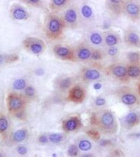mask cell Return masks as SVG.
Listing matches in <instances>:
<instances>
[{
	"mask_svg": "<svg viewBox=\"0 0 140 157\" xmlns=\"http://www.w3.org/2000/svg\"><path fill=\"white\" fill-rule=\"evenodd\" d=\"M39 141L41 143H46L48 142V139L46 136H41L40 138Z\"/></svg>",
	"mask_w": 140,
	"mask_h": 157,
	"instance_id": "36",
	"label": "cell"
},
{
	"mask_svg": "<svg viewBox=\"0 0 140 157\" xmlns=\"http://www.w3.org/2000/svg\"><path fill=\"white\" fill-rule=\"evenodd\" d=\"M89 135H92V136H93V138H96V137H97V136H98V134L97 133H95V132H94V133H93V132H89Z\"/></svg>",
	"mask_w": 140,
	"mask_h": 157,
	"instance_id": "40",
	"label": "cell"
},
{
	"mask_svg": "<svg viewBox=\"0 0 140 157\" xmlns=\"http://www.w3.org/2000/svg\"><path fill=\"white\" fill-rule=\"evenodd\" d=\"M113 73L117 77H123L126 75L127 70L124 67L117 66L113 69Z\"/></svg>",
	"mask_w": 140,
	"mask_h": 157,
	"instance_id": "12",
	"label": "cell"
},
{
	"mask_svg": "<svg viewBox=\"0 0 140 157\" xmlns=\"http://www.w3.org/2000/svg\"><path fill=\"white\" fill-rule=\"evenodd\" d=\"M122 102L126 105H133L136 102V98L132 94H125L122 98Z\"/></svg>",
	"mask_w": 140,
	"mask_h": 157,
	"instance_id": "13",
	"label": "cell"
},
{
	"mask_svg": "<svg viewBox=\"0 0 140 157\" xmlns=\"http://www.w3.org/2000/svg\"><path fill=\"white\" fill-rule=\"evenodd\" d=\"M3 58L1 55H0V64H1L3 61Z\"/></svg>",
	"mask_w": 140,
	"mask_h": 157,
	"instance_id": "41",
	"label": "cell"
},
{
	"mask_svg": "<svg viewBox=\"0 0 140 157\" xmlns=\"http://www.w3.org/2000/svg\"><path fill=\"white\" fill-rule=\"evenodd\" d=\"M7 126L8 124L7 119L3 118L0 119V131L3 132L5 130L7 129Z\"/></svg>",
	"mask_w": 140,
	"mask_h": 157,
	"instance_id": "29",
	"label": "cell"
},
{
	"mask_svg": "<svg viewBox=\"0 0 140 157\" xmlns=\"http://www.w3.org/2000/svg\"><path fill=\"white\" fill-rule=\"evenodd\" d=\"M68 0H51L50 8L53 11H59L66 6Z\"/></svg>",
	"mask_w": 140,
	"mask_h": 157,
	"instance_id": "6",
	"label": "cell"
},
{
	"mask_svg": "<svg viewBox=\"0 0 140 157\" xmlns=\"http://www.w3.org/2000/svg\"><path fill=\"white\" fill-rule=\"evenodd\" d=\"M26 137V132L23 130H19L17 131L14 134V138L16 141H23Z\"/></svg>",
	"mask_w": 140,
	"mask_h": 157,
	"instance_id": "22",
	"label": "cell"
},
{
	"mask_svg": "<svg viewBox=\"0 0 140 157\" xmlns=\"http://www.w3.org/2000/svg\"><path fill=\"white\" fill-rule=\"evenodd\" d=\"M110 1L113 4H119V3H121L122 0H110Z\"/></svg>",
	"mask_w": 140,
	"mask_h": 157,
	"instance_id": "39",
	"label": "cell"
},
{
	"mask_svg": "<svg viewBox=\"0 0 140 157\" xmlns=\"http://www.w3.org/2000/svg\"><path fill=\"white\" fill-rule=\"evenodd\" d=\"M22 101L18 97H12L9 101V106L11 109H18L21 107Z\"/></svg>",
	"mask_w": 140,
	"mask_h": 157,
	"instance_id": "10",
	"label": "cell"
},
{
	"mask_svg": "<svg viewBox=\"0 0 140 157\" xmlns=\"http://www.w3.org/2000/svg\"><path fill=\"white\" fill-rule=\"evenodd\" d=\"M105 103H106V100L102 98H97L95 101V104L97 106H102L105 104Z\"/></svg>",
	"mask_w": 140,
	"mask_h": 157,
	"instance_id": "35",
	"label": "cell"
},
{
	"mask_svg": "<svg viewBox=\"0 0 140 157\" xmlns=\"http://www.w3.org/2000/svg\"><path fill=\"white\" fill-rule=\"evenodd\" d=\"M50 139L52 143H57L62 140V136L61 135L58 134H53L50 136Z\"/></svg>",
	"mask_w": 140,
	"mask_h": 157,
	"instance_id": "27",
	"label": "cell"
},
{
	"mask_svg": "<svg viewBox=\"0 0 140 157\" xmlns=\"http://www.w3.org/2000/svg\"><path fill=\"white\" fill-rule=\"evenodd\" d=\"M10 14L12 19L14 21H26L30 17L27 10L18 3L12 5L10 9Z\"/></svg>",
	"mask_w": 140,
	"mask_h": 157,
	"instance_id": "3",
	"label": "cell"
},
{
	"mask_svg": "<svg viewBox=\"0 0 140 157\" xmlns=\"http://www.w3.org/2000/svg\"><path fill=\"white\" fill-rule=\"evenodd\" d=\"M54 52L55 55L62 58H69L72 56L71 50L62 46H56L54 48Z\"/></svg>",
	"mask_w": 140,
	"mask_h": 157,
	"instance_id": "5",
	"label": "cell"
},
{
	"mask_svg": "<svg viewBox=\"0 0 140 157\" xmlns=\"http://www.w3.org/2000/svg\"><path fill=\"white\" fill-rule=\"evenodd\" d=\"M114 122V118L112 115L109 112L104 113L102 117V123L105 126H110Z\"/></svg>",
	"mask_w": 140,
	"mask_h": 157,
	"instance_id": "8",
	"label": "cell"
},
{
	"mask_svg": "<svg viewBox=\"0 0 140 157\" xmlns=\"http://www.w3.org/2000/svg\"><path fill=\"white\" fill-rule=\"evenodd\" d=\"M102 88V85L100 83H95L94 85V88L95 90H100Z\"/></svg>",
	"mask_w": 140,
	"mask_h": 157,
	"instance_id": "38",
	"label": "cell"
},
{
	"mask_svg": "<svg viewBox=\"0 0 140 157\" xmlns=\"http://www.w3.org/2000/svg\"><path fill=\"white\" fill-rule=\"evenodd\" d=\"M139 54L136 52H130L128 55V58L131 62H136L139 60Z\"/></svg>",
	"mask_w": 140,
	"mask_h": 157,
	"instance_id": "26",
	"label": "cell"
},
{
	"mask_svg": "<svg viewBox=\"0 0 140 157\" xmlns=\"http://www.w3.org/2000/svg\"><path fill=\"white\" fill-rule=\"evenodd\" d=\"M85 77L89 80H96L99 79L100 77V75L96 70H89L86 72Z\"/></svg>",
	"mask_w": 140,
	"mask_h": 157,
	"instance_id": "14",
	"label": "cell"
},
{
	"mask_svg": "<svg viewBox=\"0 0 140 157\" xmlns=\"http://www.w3.org/2000/svg\"><path fill=\"white\" fill-rule=\"evenodd\" d=\"M35 73H36L37 75H39V76H41V75H43L44 74V71L43 69L40 68L37 69L36 71H35Z\"/></svg>",
	"mask_w": 140,
	"mask_h": 157,
	"instance_id": "37",
	"label": "cell"
},
{
	"mask_svg": "<svg viewBox=\"0 0 140 157\" xmlns=\"http://www.w3.org/2000/svg\"><path fill=\"white\" fill-rule=\"evenodd\" d=\"M27 149L24 147H20L18 148V152L20 155H25L27 153Z\"/></svg>",
	"mask_w": 140,
	"mask_h": 157,
	"instance_id": "34",
	"label": "cell"
},
{
	"mask_svg": "<svg viewBox=\"0 0 140 157\" xmlns=\"http://www.w3.org/2000/svg\"><path fill=\"white\" fill-rule=\"evenodd\" d=\"M128 75L132 77H138L140 75V69L136 66H131L129 67L128 70Z\"/></svg>",
	"mask_w": 140,
	"mask_h": 157,
	"instance_id": "18",
	"label": "cell"
},
{
	"mask_svg": "<svg viewBox=\"0 0 140 157\" xmlns=\"http://www.w3.org/2000/svg\"><path fill=\"white\" fill-rule=\"evenodd\" d=\"M63 19L55 14H48L44 20V30L46 37L50 39H56L62 34L65 27Z\"/></svg>",
	"mask_w": 140,
	"mask_h": 157,
	"instance_id": "1",
	"label": "cell"
},
{
	"mask_svg": "<svg viewBox=\"0 0 140 157\" xmlns=\"http://www.w3.org/2000/svg\"><path fill=\"white\" fill-rule=\"evenodd\" d=\"M78 58L80 59H87L91 56V52L88 49L82 48L78 51Z\"/></svg>",
	"mask_w": 140,
	"mask_h": 157,
	"instance_id": "16",
	"label": "cell"
},
{
	"mask_svg": "<svg viewBox=\"0 0 140 157\" xmlns=\"http://www.w3.org/2000/svg\"><path fill=\"white\" fill-rule=\"evenodd\" d=\"M90 41L94 45H98L102 42V37L99 33H94L91 35Z\"/></svg>",
	"mask_w": 140,
	"mask_h": 157,
	"instance_id": "17",
	"label": "cell"
},
{
	"mask_svg": "<svg viewBox=\"0 0 140 157\" xmlns=\"http://www.w3.org/2000/svg\"><path fill=\"white\" fill-rule=\"evenodd\" d=\"M92 58L93 59L95 60L100 59L101 58V54L99 51H95L92 54Z\"/></svg>",
	"mask_w": 140,
	"mask_h": 157,
	"instance_id": "32",
	"label": "cell"
},
{
	"mask_svg": "<svg viewBox=\"0 0 140 157\" xmlns=\"http://www.w3.org/2000/svg\"><path fill=\"white\" fill-rule=\"evenodd\" d=\"M34 89L32 87H29L25 89V94L28 96H32L34 94Z\"/></svg>",
	"mask_w": 140,
	"mask_h": 157,
	"instance_id": "31",
	"label": "cell"
},
{
	"mask_svg": "<svg viewBox=\"0 0 140 157\" xmlns=\"http://www.w3.org/2000/svg\"><path fill=\"white\" fill-rule=\"evenodd\" d=\"M71 83V81L70 79L67 78L62 81L60 83V87L62 89H67L69 88Z\"/></svg>",
	"mask_w": 140,
	"mask_h": 157,
	"instance_id": "28",
	"label": "cell"
},
{
	"mask_svg": "<svg viewBox=\"0 0 140 157\" xmlns=\"http://www.w3.org/2000/svg\"><path fill=\"white\" fill-rule=\"evenodd\" d=\"M22 2L25 3L29 7L36 8L42 7L43 3L42 0H21Z\"/></svg>",
	"mask_w": 140,
	"mask_h": 157,
	"instance_id": "11",
	"label": "cell"
},
{
	"mask_svg": "<svg viewBox=\"0 0 140 157\" xmlns=\"http://www.w3.org/2000/svg\"><path fill=\"white\" fill-rule=\"evenodd\" d=\"M81 13L84 18H89L92 16L93 14L92 8L87 5H85L83 6L81 9Z\"/></svg>",
	"mask_w": 140,
	"mask_h": 157,
	"instance_id": "15",
	"label": "cell"
},
{
	"mask_svg": "<svg viewBox=\"0 0 140 157\" xmlns=\"http://www.w3.org/2000/svg\"><path fill=\"white\" fill-rule=\"evenodd\" d=\"M117 51H118V49L116 47H112L109 49V50L108 51V53L110 56H113L117 54Z\"/></svg>",
	"mask_w": 140,
	"mask_h": 157,
	"instance_id": "33",
	"label": "cell"
},
{
	"mask_svg": "<svg viewBox=\"0 0 140 157\" xmlns=\"http://www.w3.org/2000/svg\"><path fill=\"white\" fill-rule=\"evenodd\" d=\"M83 96V91L82 89L78 87L74 88L70 91V96L72 100L80 101L82 100Z\"/></svg>",
	"mask_w": 140,
	"mask_h": 157,
	"instance_id": "7",
	"label": "cell"
},
{
	"mask_svg": "<svg viewBox=\"0 0 140 157\" xmlns=\"http://www.w3.org/2000/svg\"><path fill=\"white\" fill-rule=\"evenodd\" d=\"M126 11L128 14L136 16L140 12V9L137 5L134 3H129L126 5Z\"/></svg>",
	"mask_w": 140,
	"mask_h": 157,
	"instance_id": "9",
	"label": "cell"
},
{
	"mask_svg": "<svg viewBox=\"0 0 140 157\" xmlns=\"http://www.w3.org/2000/svg\"><path fill=\"white\" fill-rule=\"evenodd\" d=\"M92 145L90 141L86 140H83L79 143V148L83 151H87L91 148Z\"/></svg>",
	"mask_w": 140,
	"mask_h": 157,
	"instance_id": "23",
	"label": "cell"
},
{
	"mask_svg": "<svg viewBox=\"0 0 140 157\" xmlns=\"http://www.w3.org/2000/svg\"><path fill=\"white\" fill-rule=\"evenodd\" d=\"M78 150L76 148L75 146H70L68 150V154L71 156H76L78 155Z\"/></svg>",
	"mask_w": 140,
	"mask_h": 157,
	"instance_id": "30",
	"label": "cell"
},
{
	"mask_svg": "<svg viewBox=\"0 0 140 157\" xmlns=\"http://www.w3.org/2000/svg\"><path fill=\"white\" fill-rule=\"evenodd\" d=\"M26 86V82L23 79H18L14 82L13 87L15 89L21 90L24 89Z\"/></svg>",
	"mask_w": 140,
	"mask_h": 157,
	"instance_id": "24",
	"label": "cell"
},
{
	"mask_svg": "<svg viewBox=\"0 0 140 157\" xmlns=\"http://www.w3.org/2000/svg\"><path fill=\"white\" fill-rule=\"evenodd\" d=\"M23 45L27 50L35 55L41 54L45 48L44 42L41 39L34 37L25 38L23 41Z\"/></svg>",
	"mask_w": 140,
	"mask_h": 157,
	"instance_id": "2",
	"label": "cell"
},
{
	"mask_svg": "<svg viewBox=\"0 0 140 157\" xmlns=\"http://www.w3.org/2000/svg\"><path fill=\"white\" fill-rule=\"evenodd\" d=\"M106 43L109 46L115 45L117 43V39L114 35H108L106 38Z\"/></svg>",
	"mask_w": 140,
	"mask_h": 157,
	"instance_id": "21",
	"label": "cell"
},
{
	"mask_svg": "<svg viewBox=\"0 0 140 157\" xmlns=\"http://www.w3.org/2000/svg\"><path fill=\"white\" fill-rule=\"evenodd\" d=\"M78 126V122L75 119H70L65 124V128L68 131H73Z\"/></svg>",
	"mask_w": 140,
	"mask_h": 157,
	"instance_id": "20",
	"label": "cell"
},
{
	"mask_svg": "<svg viewBox=\"0 0 140 157\" xmlns=\"http://www.w3.org/2000/svg\"><path fill=\"white\" fill-rule=\"evenodd\" d=\"M125 120L129 124H133L137 121V115L134 113H130L126 116Z\"/></svg>",
	"mask_w": 140,
	"mask_h": 157,
	"instance_id": "25",
	"label": "cell"
},
{
	"mask_svg": "<svg viewBox=\"0 0 140 157\" xmlns=\"http://www.w3.org/2000/svg\"><path fill=\"white\" fill-rule=\"evenodd\" d=\"M78 20V14L75 9L73 8H70L67 9L65 13L63 21L65 25H73L75 24Z\"/></svg>",
	"mask_w": 140,
	"mask_h": 157,
	"instance_id": "4",
	"label": "cell"
},
{
	"mask_svg": "<svg viewBox=\"0 0 140 157\" xmlns=\"http://www.w3.org/2000/svg\"><path fill=\"white\" fill-rule=\"evenodd\" d=\"M128 39L130 43L136 45L140 42V37L136 33L132 32L129 34L128 37Z\"/></svg>",
	"mask_w": 140,
	"mask_h": 157,
	"instance_id": "19",
	"label": "cell"
}]
</instances>
